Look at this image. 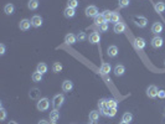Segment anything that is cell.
I'll list each match as a JSON object with an SVG mask.
<instances>
[{
  "mask_svg": "<svg viewBox=\"0 0 165 124\" xmlns=\"http://www.w3.org/2000/svg\"><path fill=\"white\" fill-rule=\"evenodd\" d=\"M36 108L40 111V112H45L50 108V101L47 98H41L39 99V102L36 103Z\"/></svg>",
  "mask_w": 165,
  "mask_h": 124,
  "instance_id": "obj_1",
  "label": "cell"
},
{
  "mask_svg": "<svg viewBox=\"0 0 165 124\" xmlns=\"http://www.w3.org/2000/svg\"><path fill=\"white\" fill-rule=\"evenodd\" d=\"M65 102V96L63 94H56L52 99V107H54V109H60L62 104Z\"/></svg>",
  "mask_w": 165,
  "mask_h": 124,
  "instance_id": "obj_2",
  "label": "cell"
},
{
  "mask_svg": "<svg viewBox=\"0 0 165 124\" xmlns=\"http://www.w3.org/2000/svg\"><path fill=\"white\" fill-rule=\"evenodd\" d=\"M132 20H133V22L138 27H145L148 25V20H146V18H144V16H133Z\"/></svg>",
  "mask_w": 165,
  "mask_h": 124,
  "instance_id": "obj_3",
  "label": "cell"
},
{
  "mask_svg": "<svg viewBox=\"0 0 165 124\" xmlns=\"http://www.w3.org/2000/svg\"><path fill=\"white\" fill-rule=\"evenodd\" d=\"M86 16H87V18H96V16L98 15V9H97V7L94 6V5H89V6H87L86 7Z\"/></svg>",
  "mask_w": 165,
  "mask_h": 124,
  "instance_id": "obj_4",
  "label": "cell"
},
{
  "mask_svg": "<svg viewBox=\"0 0 165 124\" xmlns=\"http://www.w3.org/2000/svg\"><path fill=\"white\" fill-rule=\"evenodd\" d=\"M158 92L159 91H158V88H156V86H149L146 88V96L149 98H152V99L158 97Z\"/></svg>",
  "mask_w": 165,
  "mask_h": 124,
  "instance_id": "obj_5",
  "label": "cell"
},
{
  "mask_svg": "<svg viewBox=\"0 0 165 124\" xmlns=\"http://www.w3.org/2000/svg\"><path fill=\"white\" fill-rule=\"evenodd\" d=\"M31 26H32L31 20H28V19H22V20L19 22V27H20L21 31H28Z\"/></svg>",
  "mask_w": 165,
  "mask_h": 124,
  "instance_id": "obj_6",
  "label": "cell"
},
{
  "mask_svg": "<svg viewBox=\"0 0 165 124\" xmlns=\"http://www.w3.org/2000/svg\"><path fill=\"white\" fill-rule=\"evenodd\" d=\"M31 24L34 27H40L42 26V18H41L40 15H34L31 18Z\"/></svg>",
  "mask_w": 165,
  "mask_h": 124,
  "instance_id": "obj_7",
  "label": "cell"
},
{
  "mask_svg": "<svg viewBox=\"0 0 165 124\" xmlns=\"http://www.w3.org/2000/svg\"><path fill=\"white\" fill-rule=\"evenodd\" d=\"M72 89H73V82L70 81V79L63 81V83H62V91H63V92L68 93V92H71Z\"/></svg>",
  "mask_w": 165,
  "mask_h": 124,
  "instance_id": "obj_8",
  "label": "cell"
},
{
  "mask_svg": "<svg viewBox=\"0 0 165 124\" xmlns=\"http://www.w3.org/2000/svg\"><path fill=\"white\" fill-rule=\"evenodd\" d=\"M152 46L154 47V48H160L163 45H164V40L160 37V36H155L153 40H152Z\"/></svg>",
  "mask_w": 165,
  "mask_h": 124,
  "instance_id": "obj_9",
  "label": "cell"
},
{
  "mask_svg": "<svg viewBox=\"0 0 165 124\" xmlns=\"http://www.w3.org/2000/svg\"><path fill=\"white\" fill-rule=\"evenodd\" d=\"M145 45H146V42H145V40L143 37H137L134 40V47L137 50H143L145 47Z\"/></svg>",
  "mask_w": 165,
  "mask_h": 124,
  "instance_id": "obj_10",
  "label": "cell"
},
{
  "mask_svg": "<svg viewBox=\"0 0 165 124\" xmlns=\"http://www.w3.org/2000/svg\"><path fill=\"white\" fill-rule=\"evenodd\" d=\"M113 31L115 32V34H122V32L126 31V25L123 24V22H117V24H114Z\"/></svg>",
  "mask_w": 165,
  "mask_h": 124,
  "instance_id": "obj_11",
  "label": "cell"
},
{
  "mask_svg": "<svg viewBox=\"0 0 165 124\" xmlns=\"http://www.w3.org/2000/svg\"><path fill=\"white\" fill-rule=\"evenodd\" d=\"M88 40H89V42H91V44L96 45V44H100V41H101V36H100V34H98V32H92V34L89 35Z\"/></svg>",
  "mask_w": 165,
  "mask_h": 124,
  "instance_id": "obj_12",
  "label": "cell"
},
{
  "mask_svg": "<svg viewBox=\"0 0 165 124\" xmlns=\"http://www.w3.org/2000/svg\"><path fill=\"white\" fill-rule=\"evenodd\" d=\"M76 41H77V36L73 34H67L65 36V42L67 45H75Z\"/></svg>",
  "mask_w": 165,
  "mask_h": 124,
  "instance_id": "obj_13",
  "label": "cell"
},
{
  "mask_svg": "<svg viewBox=\"0 0 165 124\" xmlns=\"http://www.w3.org/2000/svg\"><path fill=\"white\" fill-rule=\"evenodd\" d=\"M63 15H65V18H67V19H72L73 16L76 15V9H72V7H66V9L63 10Z\"/></svg>",
  "mask_w": 165,
  "mask_h": 124,
  "instance_id": "obj_14",
  "label": "cell"
},
{
  "mask_svg": "<svg viewBox=\"0 0 165 124\" xmlns=\"http://www.w3.org/2000/svg\"><path fill=\"white\" fill-rule=\"evenodd\" d=\"M161 31H163V25L160 22H154L153 26H152V32H153V34L159 36V34H160Z\"/></svg>",
  "mask_w": 165,
  "mask_h": 124,
  "instance_id": "obj_15",
  "label": "cell"
},
{
  "mask_svg": "<svg viewBox=\"0 0 165 124\" xmlns=\"http://www.w3.org/2000/svg\"><path fill=\"white\" fill-rule=\"evenodd\" d=\"M100 112L98 111H92V112H89V122L91 123H96L100 120Z\"/></svg>",
  "mask_w": 165,
  "mask_h": 124,
  "instance_id": "obj_16",
  "label": "cell"
},
{
  "mask_svg": "<svg viewBox=\"0 0 165 124\" xmlns=\"http://www.w3.org/2000/svg\"><path fill=\"white\" fill-rule=\"evenodd\" d=\"M124 72H126V67L123 65H117L114 67V74L115 76H123V74H124Z\"/></svg>",
  "mask_w": 165,
  "mask_h": 124,
  "instance_id": "obj_17",
  "label": "cell"
},
{
  "mask_svg": "<svg viewBox=\"0 0 165 124\" xmlns=\"http://www.w3.org/2000/svg\"><path fill=\"white\" fill-rule=\"evenodd\" d=\"M107 53H108V56L109 57H115L118 55V47L117 46H109L108 47V50H107Z\"/></svg>",
  "mask_w": 165,
  "mask_h": 124,
  "instance_id": "obj_18",
  "label": "cell"
},
{
  "mask_svg": "<svg viewBox=\"0 0 165 124\" xmlns=\"http://www.w3.org/2000/svg\"><path fill=\"white\" fill-rule=\"evenodd\" d=\"M47 70H48L47 65H46V63H44V62H40V63L37 65V67H36V71H37V72H40L41 74H45V73L47 72Z\"/></svg>",
  "mask_w": 165,
  "mask_h": 124,
  "instance_id": "obj_19",
  "label": "cell"
},
{
  "mask_svg": "<svg viewBox=\"0 0 165 124\" xmlns=\"http://www.w3.org/2000/svg\"><path fill=\"white\" fill-rule=\"evenodd\" d=\"M112 67H111V65L109 63H107V62H103L102 66H101V73L102 74H108L111 72Z\"/></svg>",
  "mask_w": 165,
  "mask_h": 124,
  "instance_id": "obj_20",
  "label": "cell"
},
{
  "mask_svg": "<svg viewBox=\"0 0 165 124\" xmlns=\"http://www.w3.org/2000/svg\"><path fill=\"white\" fill-rule=\"evenodd\" d=\"M14 11H15V6L13 5V4H6L5 6H4V13L6 14V15H13L14 14Z\"/></svg>",
  "mask_w": 165,
  "mask_h": 124,
  "instance_id": "obj_21",
  "label": "cell"
},
{
  "mask_svg": "<svg viewBox=\"0 0 165 124\" xmlns=\"http://www.w3.org/2000/svg\"><path fill=\"white\" fill-rule=\"evenodd\" d=\"M40 89L39 88H32V89H30V93H29V97H30V99H37L39 98V96H40Z\"/></svg>",
  "mask_w": 165,
  "mask_h": 124,
  "instance_id": "obj_22",
  "label": "cell"
},
{
  "mask_svg": "<svg viewBox=\"0 0 165 124\" xmlns=\"http://www.w3.org/2000/svg\"><path fill=\"white\" fill-rule=\"evenodd\" d=\"M104 22H107V21H106V19H104L103 14H98L96 18H94V24L98 25V26H101V25L104 24Z\"/></svg>",
  "mask_w": 165,
  "mask_h": 124,
  "instance_id": "obj_23",
  "label": "cell"
},
{
  "mask_svg": "<svg viewBox=\"0 0 165 124\" xmlns=\"http://www.w3.org/2000/svg\"><path fill=\"white\" fill-rule=\"evenodd\" d=\"M39 5H40L39 0H29V3H28V7L30 10H36Z\"/></svg>",
  "mask_w": 165,
  "mask_h": 124,
  "instance_id": "obj_24",
  "label": "cell"
},
{
  "mask_svg": "<svg viewBox=\"0 0 165 124\" xmlns=\"http://www.w3.org/2000/svg\"><path fill=\"white\" fill-rule=\"evenodd\" d=\"M154 7H155V10L158 11V13H163V11H165V3L158 1V3H155Z\"/></svg>",
  "mask_w": 165,
  "mask_h": 124,
  "instance_id": "obj_25",
  "label": "cell"
},
{
  "mask_svg": "<svg viewBox=\"0 0 165 124\" xmlns=\"http://www.w3.org/2000/svg\"><path fill=\"white\" fill-rule=\"evenodd\" d=\"M62 63L61 62H55L54 65H52V72H55V73H60L61 71H62Z\"/></svg>",
  "mask_w": 165,
  "mask_h": 124,
  "instance_id": "obj_26",
  "label": "cell"
},
{
  "mask_svg": "<svg viewBox=\"0 0 165 124\" xmlns=\"http://www.w3.org/2000/svg\"><path fill=\"white\" fill-rule=\"evenodd\" d=\"M50 119L51 120H55V122H57V120L60 119V112H59V109H54L50 113Z\"/></svg>",
  "mask_w": 165,
  "mask_h": 124,
  "instance_id": "obj_27",
  "label": "cell"
},
{
  "mask_svg": "<svg viewBox=\"0 0 165 124\" xmlns=\"http://www.w3.org/2000/svg\"><path fill=\"white\" fill-rule=\"evenodd\" d=\"M122 120L126 122V123H130L132 120H133V114L129 113V112L124 113V114H123V117H122Z\"/></svg>",
  "mask_w": 165,
  "mask_h": 124,
  "instance_id": "obj_28",
  "label": "cell"
},
{
  "mask_svg": "<svg viewBox=\"0 0 165 124\" xmlns=\"http://www.w3.org/2000/svg\"><path fill=\"white\" fill-rule=\"evenodd\" d=\"M31 78H32V81H34V82H41V81H42V74L36 71V72L32 73Z\"/></svg>",
  "mask_w": 165,
  "mask_h": 124,
  "instance_id": "obj_29",
  "label": "cell"
},
{
  "mask_svg": "<svg viewBox=\"0 0 165 124\" xmlns=\"http://www.w3.org/2000/svg\"><path fill=\"white\" fill-rule=\"evenodd\" d=\"M107 107L108 108H117V101L115 99H107Z\"/></svg>",
  "mask_w": 165,
  "mask_h": 124,
  "instance_id": "obj_30",
  "label": "cell"
},
{
  "mask_svg": "<svg viewBox=\"0 0 165 124\" xmlns=\"http://www.w3.org/2000/svg\"><path fill=\"white\" fill-rule=\"evenodd\" d=\"M67 6L72 7V9H76V7L78 6V0H68V1H67Z\"/></svg>",
  "mask_w": 165,
  "mask_h": 124,
  "instance_id": "obj_31",
  "label": "cell"
},
{
  "mask_svg": "<svg viewBox=\"0 0 165 124\" xmlns=\"http://www.w3.org/2000/svg\"><path fill=\"white\" fill-rule=\"evenodd\" d=\"M111 22H114V24L119 22V15H118L117 13H112V16H111Z\"/></svg>",
  "mask_w": 165,
  "mask_h": 124,
  "instance_id": "obj_32",
  "label": "cell"
},
{
  "mask_svg": "<svg viewBox=\"0 0 165 124\" xmlns=\"http://www.w3.org/2000/svg\"><path fill=\"white\" fill-rule=\"evenodd\" d=\"M130 4V0H118L119 7H127Z\"/></svg>",
  "mask_w": 165,
  "mask_h": 124,
  "instance_id": "obj_33",
  "label": "cell"
},
{
  "mask_svg": "<svg viewBox=\"0 0 165 124\" xmlns=\"http://www.w3.org/2000/svg\"><path fill=\"white\" fill-rule=\"evenodd\" d=\"M102 14H103V16H104L106 21H107V22H109V21H111V16H112V11H109V10H106V11H103Z\"/></svg>",
  "mask_w": 165,
  "mask_h": 124,
  "instance_id": "obj_34",
  "label": "cell"
},
{
  "mask_svg": "<svg viewBox=\"0 0 165 124\" xmlns=\"http://www.w3.org/2000/svg\"><path fill=\"white\" fill-rule=\"evenodd\" d=\"M98 107H100L101 111L103 108H106V107H107V99H100V102H98Z\"/></svg>",
  "mask_w": 165,
  "mask_h": 124,
  "instance_id": "obj_35",
  "label": "cell"
},
{
  "mask_svg": "<svg viewBox=\"0 0 165 124\" xmlns=\"http://www.w3.org/2000/svg\"><path fill=\"white\" fill-rule=\"evenodd\" d=\"M6 119V111L4 108H0V120L4 122Z\"/></svg>",
  "mask_w": 165,
  "mask_h": 124,
  "instance_id": "obj_36",
  "label": "cell"
},
{
  "mask_svg": "<svg viewBox=\"0 0 165 124\" xmlns=\"http://www.w3.org/2000/svg\"><path fill=\"white\" fill-rule=\"evenodd\" d=\"M77 40L78 41H85L86 40V34L83 31H80L78 34H77Z\"/></svg>",
  "mask_w": 165,
  "mask_h": 124,
  "instance_id": "obj_37",
  "label": "cell"
},
{
  "mask_svg": "<svg viewBox=\"0 0 165 124\" xmlns=\"http://www.w3.org/2000/svg\"><path fill=\"white\" fill-rule=\"evenodd\" d=\"M117 114V108H109V111H108V114H107V117H114V115Z\"/></svg>",
  "mask_w": 165,
  "mask_h": 124,
  "instance_id": "obj_38",
  "label": "cell"
},
{
  "mask_svg": "<svg viewBox=\"0 0 165 124\" xmlns=\"http://www.w3.org/2000/svg\"><path fill=\"white\" fill-rule=\"evenodd\" d=\"M100 29H101V31H107V30H108V22H104V24H102L101 25V26H100Z\"/></svg>",
  "mask_w": 165,
  "mask_h": 124,
  "instance_id": "obj_39",
  "label": "cell"
},
{
  "mask_svg": "<svg viewBox=\"0 0 165 124\" xmlns=\"http://www.w3.org/2000/svg\"><path fill=\"white\" fill-rule=\"evenodd\" d=\"M158 97L159 98H165V91H159V92H158Z\"/></svg>",
  "mask_w": 165,
  "mask_h": 124,
  "instance_id": "obj_40",
  "label": "cell"
},
{
  "mask_svg": "<svg viewBox=\"0 0 165 124\" xmlns=\"http://www.w3.org/2000/svg\"><path fill=\"white\" fill-rule=\"evenodd\" d=\"M4 53H5V45L1 44L0 45V55H4Z\"/></svg>",
  "mask_w": 165,
  "mask_h": 124,
  "instance_id": "obj_41",
  "label": "cell"
},
{
  "mask_svg": "<svg viewBox=\"0 0 165 124\" xmlns=\"http://www.w3.org/2000/svg\"><path fill=\"white\" fill-rule=\"evenodd\" d=\"M37 124H50V123H48L47 120H45V119H41V120H39Z\"/></svg>",
  "mask_w": 165,
  "mask_h": 124,
  "instance_id": "obj_42",
  "label": "cell"
},
{
  "mask_svg": "<svg viewBox=\"0 0 165 124\" xmlns=\"http://www.w3.org/2000/svg\"><path fill=\"white\" fill-rule=\"evenodd\" d=\"M7 124H18V123H16V122H14V120H10V122L7 123Z\"/></svg>",
  "mask_w": 165,
  "mask_h": 124,
  "instance_id": "obj_43",
  "label": "cell"
},
{
  "mask_svg": "<svg viewBox=\"0 0 165 124\" xmlns=\"http://www.w3.org/2000/svg\"><path fill=\"white\" fill-rule=\"evenodd\" d=\"M119 124H129V123H126V122H123V120H122V122H120Z\"/></svg>",
  "mask_w": 165,
  "mask_h": 124,
  "instance_id": "obj_44",
  "label": "cell"
},
{
  "mask_svg": "<svg viewBox=\"0 0 165 124\" xmlns=\"http://www.w3.org/2000/svg\"><path fill=\"white\" fill-rule=\"evenodd\" d=\"M50 124H57V123H56L55 120H51V123H50Z\"/></svg>",
  "mask_w": 165,
  "mask_h": 124,
  "instance_id": "obj_45",
  "label": "cell"
}]
</instances>
